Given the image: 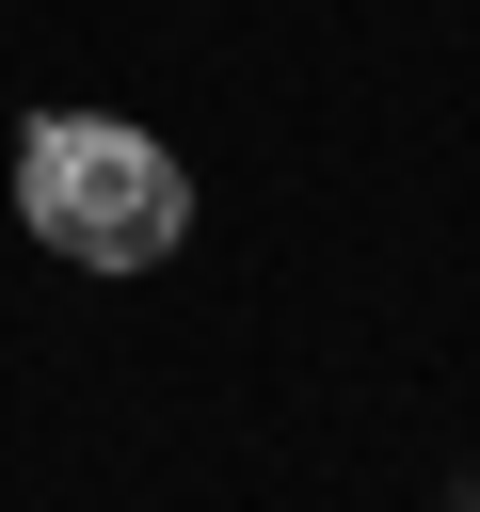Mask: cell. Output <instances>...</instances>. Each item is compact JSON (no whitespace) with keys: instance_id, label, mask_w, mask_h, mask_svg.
<instances>
[{"instance_id":"obj_1","label":"cell","mask_w":480,"mask_h":512,"mask_svg":"<svg viewBox=\"0 0 480 512\" xmlns=\"http://www.w3.org/2000/svg\"><path fill=\"white\" fill-rule=\"evenodd\" d=\"M16 208H32V240L80 256V272H160V256L192 240V176H176V144L128 128V112H32V128H16Z\"/></svg>"}]
</instances>
